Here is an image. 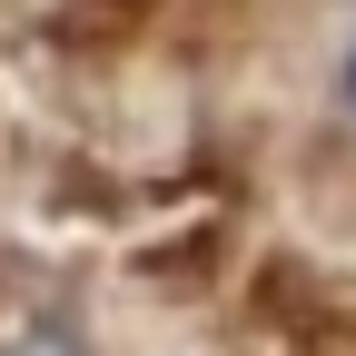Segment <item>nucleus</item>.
<instances>
[{"label": "nucleus", "mask_w": 356, "mask_h": 356, "mask_svg": "<svg viewBox=\"0 0 356 356\" xmlns=\"http://www.w3.org/2000/svg\"><path fill=\"white\" fill-rule=\"evenodd\" d=\"M0 356H99V337H89L70 307H20V317L0 327Z\"/></svg>", "instance_id": "nucleus-1"}, {"label": "nucleus", "mask_w": 356, "mask_h": 356, "mask_svg": "<svg viewBox=\"0 0 356 356\" xmlns=\"http://www.w3.org/2000/svg\"><path fill=\"white\" fill-rule=\"evenodd\" d=\"M337 109L356 119V30H346V50H337Z\"/></svg>", "instance_id": "nucleus-2"}]
</instances>
